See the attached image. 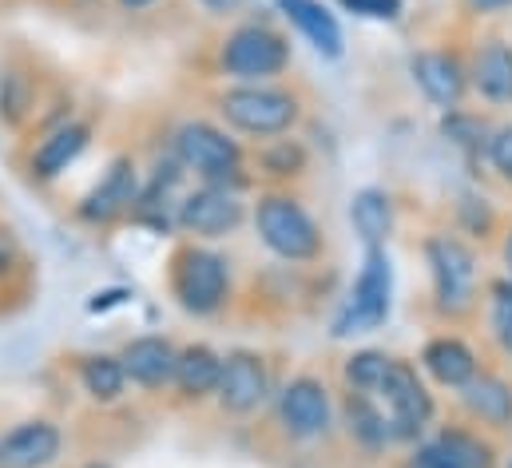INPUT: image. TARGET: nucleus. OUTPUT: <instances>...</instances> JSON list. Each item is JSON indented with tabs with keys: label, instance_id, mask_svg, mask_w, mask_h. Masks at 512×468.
I'll return each instance as SVG.
<instances>
[{
	"label": "nucleus",
	"instance_id": "9d476101",
	"mask_svg": "<svg viewBox=\"0 0 512 468\" xmlns=\"http://www.w3.org/2000/svg\"><path fill=\"white\" fill-rule=\"evenodd\" d=\"M334 421V405L330 393L318 377H294L286 381V389L278 393V425L294 437V441H318L326 437Z\"/></svg>",
	"mask_w": 512,
	"mask_h": 468
},
{
	"label": "nucleus",
	"instance_id": "f03ea898",
	"mask_svg": "<svg viewBox=\"0 0 512 468\" xmlns=\"http://www.w3.org/2000/svg\"><path fill=\"white\" fill-rule=\"evenodd\" d=\"M389 310H393V266L385 246H370L354 278V290L334 318V338H358L382 330L389 322Z\"/></svg>",
	"mask_w": 512,
	"mask_h": 468
},
{
	"label": "nucleus",
	"instance_id": "aec40b11",
	"mask_svg": "<svg viewBox=\"0 0 512 468\" xmlns=\"http://www.w3.org/2000/svg\"><path fill=\"white\" fill-rule=\"evenodd\" d=\"M342 413H346V429H350V437H354L362 449L378 453V449H385V445H393V437H389V417H385L382 401H378L374 393H366V389H350L346 401H342Z\"/></svg>",
	"mask_w": 512,
	"mask_h": 468
},
{
	"label": "nucleus",
	"instance_id": "6e6552de",
	"mask_svg": "<svg viewBox=\"0 0 512 468\" xmlns=\"http://www.w3.org/2000/svg\"><path fill=\"white\" fill-rule=\"evenodd\" d=\"M425 262L433 274L437 306L449 314H465L477 294V254L453 234H433L425 242Z\"/></svg>",
	"mask_w": 512,
	"mask_h": 468
},
{
	"label": "nucleus",
	"instance_id": "9b49d317",
	"mask_svg": "<svg viewBox=\"0 0 512 468\" xmlns=\"http://www.w3.org/2000/svg\"><path fill=\"white\" fill-rule=\"evenodd\" d=\"M139 191H143V187H139V171H135V163H131L128 155H120V159L108 163L104 179L80 199L76 215H80V223H88V227H108V223L124 219L128 211H135Z\"/></svg>",
	"mask_w": 512,
	"mask_h": 468
},
{
	"label": "nucleus",
	"instance_id": "2f4dec72",
	"mask_svg": "<svg viewBox=\"0 0 512 468\" xmlns=\"http://www.w3.org/2000/svg\"><path fill=\"white\" fill-rule=\"evenodd\" d=\"M457 211H461V227L469 234H481L485 238V234L493 231V211H489L485 199H461Z\"/></svg>",
	"mask_w": 512,
	"mask_h": 468
},
{
	"label": "nucleus",
	"instance_id": "e433bc0d",
	"mask_svg": "<svg viewBox=\"0 0 512 468\" xmlns=\"http://www.w3.org/2000/svg\"><path fill=\"white\" fill-rule=\"evenodd\" d=\"M493 302H512V278L493 282Z\"/></svg>",
	"mask_w": 512,
	"mask_h": 468
},
{
	"label": "nucleus",
	"instance_id": "473e14b6",
	"mask_svg": "<svg viewBox=\"0 0 512 468\" xmlns=\"http://www.w3.org/2000/svg\"><path fill=\"white\" fill-rule=\"evenodd\" d=\"M489 330H493V342L512 357V302H493Z\"/></svg>",
	"mask_w": 512,
	"mask_h": 468
},
{
	"label": "nucleus",
	"instance_id": "f704fd0d",
	"mask_svg": "<svg viewBox=\"0 0 512 468\" xmlns=\"http://www.w3.org/2000/svg\"><path fill=\"white\" fill-rule=\"evenodd\" d=\"M207 12H215V16H231V12H239L247 0H199Z\"/></svg>",
	"mask_w": 512,
	"mask_h": 468
},
{
	"label": "nucleus",
	"instance_id": "72a5a7b5",
	"mask_svg": "<svg viewBox=\"0 0 512 468\" xmlns=\"http://www.w3.org/2000/svg\"><path fill=\"white\" fill-rule=\"evenodd\" d=\"M124 302H128V290H96L92 302H88V310H92V314H104V310L124 306Z\"/></svg>",
	"mask_w": 512,
	"mask_h": 468
},
{
	"label": "nucleus",
	"instance_id": "f3484780",
	"mask_svg": "<svg viewBox=\"0 0 512 468\" xmlns=\"http://www.w3.org/2000/svg\"><path fill=\"white\" fill-rule=\"evenodd\" d=\"M278 4V12L314 44V52L318 56H326V60H338L342 52H346V36H342V24H338V16L322 4V0H274Z\"/></svg>",
	"mask_w": 512,
	"mask_h": 468
},
{
	"label": "nucleus",
	"instance_id": "a878e982",
	"mask_svg": "<svg viewBox=\"0 0 512 468\" xmlns=\"http://www.w3.org/2000/svg\"><path fill=\"white\" fill-rule=\"evenodd\" d=\"M258 167H262V175H270V179H298V175L310 167V151H306L298 139L274 135V139H266V147L258 151Z\"/></svg>",
	"mask_w": 512,
	"mask_h": 468
},
{
	"label": "nucleus",
	"instance_id": "c85d7f7f",
	"mask_svg": "<svg viewBox=\"0 0 512 468\" xmlns=\"http://www.w3.org/2000/svg\"><path fill=\"white\" fill-rule=\"evenodd\" d=\"M389 361H393V357H385L382 350L354 353V357L346 361V381H350V389H366V393H378V385H382Z\"/></svg>",
	"mask_w": 512,
	"mask_h": 468
},
{
	"label": "nucleus",
	"instance_id": "dca6fc26",
	"mask_svg": "<svg viewBox=\"0 0 512 468\" xmlns=\"http://www.w3.org/2000/svg\"><path fill=\"white\" fill-rule=\"evenodd\" d=\"M120 361H124V373H128L131 385H139V389H163V385L175 381L179 350L167 338L147 334V338L128 342L124 353H120Z\"/></svg>",
	"mask_w": 512,
	"mask_h": 468
},
{
	"label": "nucleus",
	"instance_id": "a19ab883",
	"mask_svg": "<svg viewBox=\"0 0 512 468\" xmlns=\"http://www.w3.org/2000/svg\"><path fill=\"white\" fill-rule=\"evenodd\" d=\"M84 468H112V465H100V461H92V465H84Z\"/></svg>",
	"mask_w": 512,
	"mask_h": 468
},
{
	"label": "nucleus",
	"instance_id": "4be33fe9",
	"mask_svg": "<svg viewBox=\"0 0 512 468\" xmlns=\"http://www.w3.org/2000/svg\"><path fill=\"white\" fill-rule=\"evenodd\" d=\"M461 401L477 421H485L493 429H509L512 425V385L493 377V373H477L461 389Z\"/></svg>",
	"mask_w": 512,
	"mask_h": 468
},
{
	"label": "nucleus",
	"instance_id": "bb28decb",
	"mask_svg": "<svg viewBox=\"0 0 512 468\" xmlns=\"http://www.w3.org/2000/svg\"><path fill=\"white\" fill-rule=\"evenodd\" d=\"M36 108V88H32V76L24 68H8L0 76V119L8 127H20L24 119L32 116Z\"/></svg>",
	"mask_w": 512,
	"mask_h": 468
},
{
	"label": "nucleus",
	"instance_id": "412c9836",
	"mask_svg": "<svg viewBox=\"0 0 512 468\" xmlns=\"http://www.w3.org/2000/svg\"><path fill=\"white\" fill-rule=\"evenodd\" d=\"M469 84L481 92V100L489 104H512V44H485L477 56H473V68H469Z\"/></svg>",
	"mask_w": 512,
	"mask_h": 468
},
{
	"label": "nucleus",
	"instance_id": "cd10ccee",
	"mask_svg": "<svg viewBox=\"0 0 512 468\" xmlns=\"http://www.w3.org/2000/svg\"><path fill=\"white\" fill-rule=\"evenodd\" d=\"M441 135L449 139V143H457L461 151H485L489 147V127L481 123L477 116H469V112H449V116L441 119Z\"/></svg>",
	"mask_w": 512,
	"mask_h": 468
},
{
	"label": "nucleus",
	"instance_id": "ddd939ff",
	"mask_svg": "<svg viewBox=\"0 0 512 468\" xmlns=\"http://www.w3.org/2000/svg\"><path fill=\"white\" fill-rule=\"evenodd\" d=\"M409 72L433 108H441V112L461 108V100L469 92V72L453 52H417L409 60Z\"/></svg>",
	"mask_w": 512,
	"mask_h": 468
},
{
	"label": "nucleus",
	"instance_id": "c756f323",
	"mask_svg": "<svg viewBox=\"0 0 512 468\" xmlns=\"http://www.w3.org/2000/svg\"><path fill=\"white\" fill-rule=\"evenodd\" d=\"M485 155H489L493 171H497L505 183H512V123L497 127V131L489 135V147H485Z\"/></svg>",
	"mask_w": 512,
	"mask_h": 468
},
{
	"label": "nucleus",
	"instance_id": "4468645a",
	"mask_svg": "<svg viewBox=\"0 0 512 468\" xmlns=\"http://www.w3.org/2000/svg\"><path fill=\"white\" fill-rule=\"evenodd\" d=\"M60 449V425H52L48 417H32L0 433V468H48L60 457Z\"/></svg>",
	"mask_w": 512,
	"mask_h": 468
},
{
	"label": "nucleus",
	"instance_id": "b1692460",
	"mask_svg": "<svg viewBox=\"0 0 512 468\" xmlns=\"http://www.w3.org/2000/svg\"><path fill=\"white\" fill-rule=\"evenodd\" d=\"M350 223H354V231L362 234L366 250L370 246H385L389 231H393V203H389V195L378 191V187L358 191L354 203H350Z\"/></svg>",
	"mask_w": 512,
	"mask_h": 468
},
{
	"label": "nucleus",
	"instance_id": "ea45409f",
	"mask_svg": "<svg viewBox=\"0 0 512 468\" xmlns=\"http://www.w3.org/2000/svg\"><path fill=\"white\" fill-rule=\"evenodd\" d=\"M505 262H509V274H512V231H509V238H505Z\"/></svg>",
	"mask_w": 512,
	"mask_h": 468
},
{
	"label": "nucleus",
	"instance_id": "58836bf2",
	"mask_svg": "<svg viewBox=\"0 0 512 468\" xmlns=\"http://www.w3.org/2000/svg\"><path fill=\"white\" fill-rule=\"evenodd\" d=\"M8 262H12V258H8V250H4V246H0V278H4V274H8Z\"/></svg>",
	"mask_w": 512,
	"mask_h": 468
},
{
	"label": "nucleus",
	"instance_id": "20e7f679",
	"mask_svg": "<svg viewBox=\"0 0 512 468\" xmlns=\"http://www.w3.org/2000/svg\"><path fill=\"white\" fill-rule=\"evenodd\" d=\"M171 294L175 302L195 314V318H211L223 310L227 294H231V270L227 258L207 250V246H183L171 262Z\"/></svg>",
	"mask_w": 512,
	"mask_h": 468
},
{
	"label": "nucleus",
	"instance_id": "7c9ffc66",
	"mask_svg": "<svg viewBox=\"0 0 512 468\" xmlns=\"http://www.w3.org/2000/svg\"><path fill=\"white\" fill-rule=\"evenodd\" d=\"M338 4L362 20H397L405 8V0H338Z\"/></svg>",
	"mask_w": 512,
	"mask_h": 468
},
{
	"label": "nucleus",
	"instance_id": "6ab92c4d",
	"mask_svg": "<svg viewBox=\"0 0 512 468\" xmlns=\"http://www.w3.org/2000/svg\"><path fill=\"white\" fill-rule=\"evenodd\" d=\"M421 365L445 389H465L477 377V353L469 350L461 338H433V342H425Z\"/></svg>",
	"mask_w": 512,
	"mask_h": 468
},
{
	"label": "nucleus",
	"instance_id": "f257e3e1",
	"mask_svg": "<svg viewBox=\"0 0 512 468\" xmlns=\"http://www.w3.org/2000/svg\"><path fill=\"white\" fill-rule=\"evenodd\" d=\"M171 155L183 163V171L199 175V183H219V187H231V191H243L247 187L239 139H231L223 127H215L207 119L183 123L175 131Z\"/></svg>",
	"mask_w": 512,
	"mask_h": 468
},
{
	"label": "nucleus",
	"instance_id": "39448f33",
	"mask_svg": "<svg viewBox=\"0 0 512 468\" xmlns=\"http://www.w3.org/2000/svg\"><path fill=\"white\" fill-rule=\"evenodd\" d=\"M223 76L239 84H262L290 68V40L270 24H239L219 48Z\"/></svg>",
	"mask_w": 512,
	"mask_h": 468
},
{
	"label": "nucleus",
	"instance_id": "2eb2a0df",
	"mask_svg": "<svg viewBox=\"0 0 512 468\" xmlns=\"http://www.w3.org/2000/svg\"><path fill=\"white\" fill-rule=\"evenodd\" d=\"M88 139H92V127H88V123H80V119H64L60 127H52V131L36 143V151H32V159H28L32 175H36L40 183L60 179V175L84 155Z\"/></svg>",
	"mask_w": 512,
	"mask_h": 468
},
{
	"label": "nucleus",
	"instance_id": "1a4fd4ad",
	"mask_svg": "<svg viewBox=\"0 0 512 468\" xmlns=\"http://www.w3.org/2000/svg\"><path fill=\"white\" fill-rule=\"evenodd\" d=\"M243 219H247V207L239 191L219 183H199L195 191L179 195V207H175V227L195 238H227L243 227Z\"/></svg>",
	"mask_w": 512,
	"mask_h": 468
},
{
	"label": "nucleus",
	"instance_id": "393cba45",
	"mask_svg": "<svg viewBox=\"0 0 512 468\" xmlns=\"http://www.w3.org/2000/svg\"><path fill=\"white\" fill-rule=\"evenodd\" d=\"M80 385L92 401L100 405H112L124 397V385H128V373H124V361L112 357V353H88L80 357Z\"/></svg>",
	"mask_w": 512,
	"mask_h": 468
},
{
	"label": "nucleus",
	"instance_id": "4c0bfd02",
	"mask_svg": "<svg viewBox=\"0 0 512 468\" xmlns=\"http://www.w3.org/2000/svg\"><path fill=\"white\" fill-rule=\"evenodd\" d=\"M120 4H124V8H131V12H135V8H147V4H155V0H120Z\"/></svg>",
	"mask_w": 512,
	"mask_h": 468
},
{
	"label": "nucleus",
	"instance_id": "37998d69",
	"mask_svg": "<svg viewBox=\"0 0 512 468\" xmlns=\"http://www.w3.org/2000/svg\"><path fill=\"white\" fill-rule=\"evenodd\" d=\"M509 468H512V465H509Z\"/></svg>",
	"mask_w": 512,
	"mask_h": 468
},
{
	"label": "nucleus",
	"instance_id": "423d86ee",
	"mask_svg": "<svg viewBox=\"0 0 512 468\" xmlns=\"http://www.w3.org/2000/svg\"><path fill=\"white\" fill-rule=\"evenodd\" d=\"M382 401L385 417H389V437L401 441V445H413L429 425H433V393L425 389V381L417 377V369L409 361H389L382 385L374 393Z\"/></svg>",
	"mask_w": 512,
	"mask_h": 468
},
{
	"label": "nucleus",
	"instance_id": "a211bd4d",
	"mask_svg": "<svg viewBox=\"0 0 512 468\" xmlns=\"http://www.w3.org/2000/svg\"><path fill=\"white\" fill-rule=\"evenodd\" d=\"M409 468H489V445H481V437L465 429H449L417 445Z\"/></svg>",
	"mask_w": 512,
	"mask_h": 468
},
{
	"label": "nucleus",
	"instance_id": "f8f14e48",
	"mask_svg": "<svg viewBox=\"0 0 512 468\" xmlns=\"http://www.w3.org/2000/svg\"><path fill=\"white\" fill-rule=\"evenodd\" d=\"M223 413H235V417H247L255 413L258 405L270 397V373H266V361L251 350H235L223 357V377H219V389H215Z\"/></svg>",
	"mask_w": 512,
	"mask_h": 468
},
{
	"label": "nucleus",
	"instance_id": "7ed1b4c3",
	"mask_svg": "<svg viewBox=\"0 0 512 468\" xmlns=\"http://www.w3.org/2000/svg\"><path fill=\"white\" fill-rule=\"evenodd\" d=\"M255 231L266 250H274L286 262H314L322 254V231L306 215V207L290 195H262L255 203Z\"/></svg>",
	"mask_w": 512,
	"mask_h": 468
},
{
	"label": "nucleus",
	"instance_id": "5701e85b",
	"mask_svg": "<svg viewBox=\"0 0 512 468\" xmlns=\"http://www.w3.org/2000/svg\"><path fill=\"white\" fill-rule=\"evenodd\" d=\"M219 377H223V357L211 350V346H187L179 350V365H175V389L187 397V401H203L219 389Z\"/></svg>",
	"mask_w": 512,
	"mask_h": 468
},
{
	"label": "nucleus",
	"instance_id": "79ce46f5",
	"mask_svg": "<svg viewBox=\"0 0 512 468\" xmlns=\"http://www.w3.org/2000/svg\"><path fill=\"white\" fill-rule=\"evenodd\" d=\"M0 76H4V72H0Z\"/></svg>",
	"mask_w": 512,
	"mask_h": 468
},
{
	"label": "nucleus",
	"instance_id": "c9c22d12",
	"mask_svg": "<svg viewBox=\"0 0 512 468\" xmlns=\"http://www.w3.org/2000/svg\"><path fill=\"white\" fill-rule=\"evenodd\" d=\"M473 12H481V16H493V12H505L512 8V0H465Z\"/></svg>",
	"mask_w": 512,
	"mask_h": 468
},
{
	"label": "nucleus",
	"instance_id": "0eeeda50",
	"mask_svg": "<svg viewBox=\"0 0 512 468\" xmlns=\"http://www.w3.org/2000/svg\"><path fill=\"white\" fill-rule=\"evenodd\" d=\"M219 112L231 127H239L243 135L255 139H274L286 135L298 123V100L282 88H266V84H239L231 92L219 96Z\"/></svg>",
	"mask_w": 512,
	"mask_h": 468
}]
</instances>
